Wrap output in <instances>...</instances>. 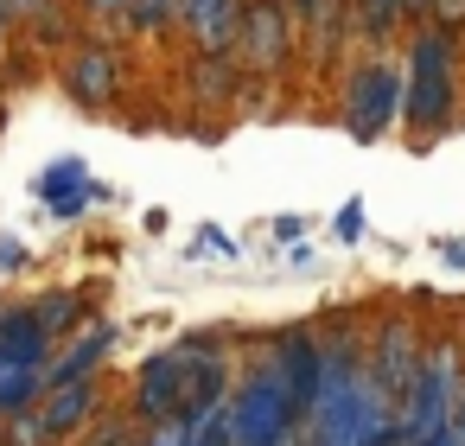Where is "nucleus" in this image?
<instances>
[{
    "label": "nucleus",
    "mask_w": 465,
    "mask_h": 446,
    "mask_svg": "<svg viewBox=\"0 0 465 446\" xmlns=\"http://www.w3.org/2000/svg\"><path fill=\"white\" fill-rule=\"evenodd\" d=\"M77 306H84L77 293H39V300H33V312H39V325H45L52 338H58V332H71V325L84 319Z\"/></svg>",
    "instance_id": "obj_8"
},
{
    "label": "nucleus",
    "mask_w": 465,
    "mask_h": 446,
    "mask_svg": "<svg viewBox=\"0 0 465 446\" xmlns=\"http://www.w3.org/2000/svg\"><path fill=\"white\" fill-rule=\"evenodd\" d=\"M357 211H363V204H344V217H338V236H357V230H363V217H357Z\"/></svg>",
    "instance_id": "obj_12"
},
{
    "label": "nucleus",
    "mask_w": 465,
    "mask_h": 446,
    "mask_svg": "<svg viewBox=\"0 0 465 446\" xmlns=\"http://www.w3.org/2000/svg\"><path fill=\"white\" fill-rule=\"evenodd\" d=\"M90 408H96V376H90V382H64V389H45V408H39V421H45V433L58 440V433L84 427V421H90Z\"/></svg>",
    "instance_id": "obj_5"
},
{
    "label": "nucleus",
    "mask_w": 465,
    "mask_h": 446,
    "mask_svg": "<svg viewBox=\"0 0 465 446\" xmlns=\"http://www.w3.org/2000/svg\"><path fill=\"white\" fill-rule=\"evenodd\" d=\"M64 84H71V96H77L84 109H103V103L115 96V58H109V52H77L71 71H64Z\"/></svg>",
    "instance_id": "obj_4"
},
{
    "label": "nucleus",
    "mask_w": 465,
    "mask_h": 446,
    "mask_svg": "<svg viewBox=\"0 0 465 446\" xmlns=\"http://www.w3.org/2000/svg\"><path fill=\"white\" fill-rule=\"evenodd\" d=\"M141 395V414L147 421H179V401H185V357H153L134 382Z\"/></svg>",
    "instance_id": "obj_1"
},
{
    "label": "nucleus",
    "mask_w": 465,
    "mask_h": 446,
    "mask_svg": "<svg viewBox=\"0 0 465 446\" xmlns=\"http://www.w3.org/2000/svg\"><path fill=\"white\" fill-rule=\"evenodd\" d=\"M77 185H90V173H84V160H77V154H64V160H52V166L33 179V198H39V204H52V198H64V192H77Z\"/></svg>",
    "instance_id": "obj_7"
},
{
    "label": "nucleus",
    "mask_w": 465,
    "mask_h": 446,
    "mask_svg": "<svg viewBox=\"0 0 465 446\" xmlns=\"http://www.w3.org/2000/svg\"><path fill=\"white\" fill-rule=\"evenodd\" d=\"M230 7H236V0H192V26L204 33V45H217L230 33Z\"/></svg>",
    "instance_id": "obj_9"
},
{
    "label": "nucleus",
    "mask_w": 465,
    "mask_h": 446,
    "mask_svg": "<svg viewBox=\"0 0 465 446\" xmlns=\"http://www.w3.org/2000/svg\"><path fill=\"white\" fill-rule=\"evenodd\" d=\"M20 268H26V243L0 230V274H20Z\"/></svg>",
    "instance_id": "obj_10"
},
{
    "label": "nucleus",
    "mask_w": 465,
    "mask_h": 446,
    "mask_svg": "<svg viewBox=\"0 0 465 446\" xmlns=\"http://www.w3.org/2000/svg\"><path fill=\"white\" fill-rule=\"evenodd\" d=\"M39 395H45V363L20 357V351H0V421L26 414Z\"/></svg>",
    "instance_id": "obj_2"
},
{
    "label": "nucleus",
    "mask_w": 465,
    "mask_h": 446,
    "mask_svg": "<svg viewBox=\"0 0 465 446\" xmlns=\"http://www.w3.org/2000/svg\"><path fill=\"white\" fill-rule=\"evenodd\" d=\"M147 446H185V421H160V433Z\"/></svg>",
    "instance_id": "obj_11"
},
{
    "label": "nucleus",
    "mask_w": 465,
    "mask_h": 446,
    "mask_svg": "<svg viewBox=\"0 0 465 446\" xmlns=\"http://www.w3.org/2000/svg\"><path fill=\"white\" fill-rule=\"evenodd\" d=\"M0 351H20L33 363H52V332L39 325L33 306H0Z\"/></svg>",
    "instance_id": "obj_6"
},
{
    "label": "nucleus",
    "mask_w": 465,
    "mask_h": 446,
    "mask_svg": "<svg viewBox=\"0 0 465 446\" xmlns=\"http://www.w3.org/2000/svg\"><path fill=\"white\" fill-rule=\"evenodd\" d=\"M103 357H109V325H96V332H84L58 363H45V389H64V382H90L96 370H103Z\"/></svg>",
    "instance_id": "obj_3"
}]
</instances>
